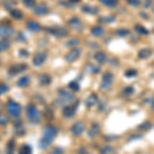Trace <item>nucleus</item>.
I'll return each instance as SVG.
<instances>
[{"instance_id": "1", "label": "nucleus", "mask_w": 154, "mask_h": 154, "mask_svg": "<svg viewBox=\"0 0 154 154\" xmlns=\"http://www.w3.org/2000/svg\"><path fill=\"white\" fill-rule=\"evenodd\" d=\"M59 130L57 128V126L54 125H48L43 131L42 137L39 140V148L41 149H46L53 143L56 136L58 135Z\"/></svg>"}, {"instance_id": "2", "label": "nucleus", "mask_w": 154, "mask_h": 154, "mask_svg": "<svg viewBox=\"0 0 154 154\" xmlns=\"http://www.w3.org/2000/svg\"><path fill=\"white\" fill-rule=\"evenodd\" d=\"M58 95H59V99L56 100V102L59 106L69 105V104H71L72 102L74 101V99H75V97H74L73 94L69 93V91H67L66 89H64V88L59 89Z\"/></svg>"}, {"instance_id": "3", "label": "nucleus", "mask_w": 154, "mask_h": 154, "mask_svg": "<svg viewBox=\"0 0 154 154\" xmlns=\"http://www.w3.org/2000/svg\"><path fill=\"white\" fill-rule=\"evenodd\" d=\"M27 118L31 123H38L40 120V113L37 107L33 103H30L26 107Z\"/></svg>"}, {"instance_id": "4", "label": "nucleus", "mask_w": 154, "mask_h": 154, "mask_svg": "<svg viewBox=\"0 0 154 154\" xmlns=\"http://www.w3.org/2000/svg\"><path fill=\"white\" fill-rule=\"evenodd\" d=\"M22 110H23V109H22V106L20 105L19 103H17V102H14L12 100L7 101L6 111L9 115L14 116V117H18L20 114L22 113Z\"/></svg>"}, {"instance_id": "5", "label": "nucleus", "mask_w": 154, "mask_h": 154, "mask_svg": "<svg viewBox=\"0 0 154 154\" xmlns=\"http://www.w3.org/2000/svg\"><path fill=\"white\" fill-rule=\"evenodd\" d=\"M45 30L48 34H51V35H53L54 37H58V38H63V37L68 35V30L61 26L48 27Z\"/></svg>"}, {"instance_id": "6", "label": "nucleus", "mask_w": 154, "mask_h": 154, "mask_svg": "<svg viewBox=\"0 0 154 154\" xmlns=\"http://www.w3.org/2000/svg\"><path fill=\"white\" fill-rule=\"evenodd\" d=\"M114 79V75L111 72H105L102 76V82H101V89H109L112 85Z\"/></svg>"}, {"instance_id": "7", "label": "nucleus", "mask_w": 154, "mask_h": 154, "mask_svg": "<svg viewBox=\"0 0 154 154\" xmlns=\"http://www.w3.org/2000/svg\"><path fill=\"white\" fill-rule=\"evenodd\" d=\"M14 30L11 25H8L6 23L0 24V38L1 39L9 38V37L14 34Z\"/></svg>"}, {"instance_id": "8", "label": "nucleus", "mask_w": 154, "mask_h": 154, "mask_svg": "<svg viewBox=\"0 0 154 154\" xmlns=\"http://www.w3.org/2000/svg\"><path fill=\"white\" fill-rule=\"evenodd\" d=\"M46 59H48V54L45 51H37V53L34 54L33 58H32V63H33L34 66L38 67L43 65Z\"/></svg>"}, {"instance_id": "9", "label": "nucleus", "mask_w": 154, "mask_h": 154, "mask_svg": "<svg viewBox=\"0 0 154 154\" xmlns=\"http://www.w3.org/2000/svg\"><path fill=\"white\" fill-rule=\"evenodd\" d=\"M28 69V65L25 63H19V64H14L9 67L8 69V74L11 76H14V75H18V74L22 73V72L26 71Z\"/></svg>"}, {"instance_id": "10", "label": "nucleus", "mask_w": 154, "mask_h": 154, "mask_svg": "<svg viewBox=\"0 0 154 154\" xmlns=\"http://www.w3.org/2000/svg\"><path fill=\"white\" fill-rule=\"evenodd\" d=\"M80 56H81V49L73 48L71 51H69L68 53L66 54L65 60H66V62H68V63H73V62L77 61Z\"/></svg>"}, {"instance_id": "11", "label": "nucleus", "mask_w": 154, "mask_h": 154, "mask_svg": "<svg viewBox=\"0 0 154 154\" xmlns=\"http://www.w3.org/2000/svg\"><path fill=\"white\" fill-rule=\"evenodd\" d=\"M49 12L48 6L45 3H38L33 6V14L38 17H43Z\"/></svg>"}, {"instance_id": "12", "label": "nucleus", "mask_w": 154, "mask_h": 154, "mask_svg": "<svg viewBox=\"0 0 154 154\" xmlns=\"http://www.w3.org/2000/svg\"><path fill=\"white\" fill-rule=\"evenodd\" d=\"M84 130H85V125H84L82 121H76L71 126V133L72 135L75 137L80 136L84 131Z\"/></svg>"}, {"instance_id": "13", "label": "nucleus", "mask_w": 154, "mask_h": 154, "mask_svg": "<svg viewBox=\"0 0 154 154\" xmlns=\"http://www.w3.org/2000/svg\"><path fill=\"white\" fill-rule=\"evenodd\" d=\"M75 113H76V106L71 105V104L64 106V109H63V115H64V117H66V118H72L74 115H75Z\"/></svg>"}, {"instance_id": "14", "label": "nucleus", "mask_w": 154, "mask_h": 154, "mask_svg": "<svg viewBox=\"0 0 154 154\" xmlns=\"http://www.w3.org/2000/svg\"><path fill=\"white\" fill-rule=\"evenodd\" d=\"M68 25L69 27L74 30H81L82 28V24H81V21L79 20V18L77 17H72L68 20Z\"/></svg>"}, {"instance_id": "15", "label": "nucleus", "mask_w": 154, "mask_h": 154, "mask_svg": "<svg viewBox=\"0 0 154 154\" xmlns=\"http://www.w3.org/2000/svg\"><path fill=\"white\" fill-rule=\"evenodd\" d=\"M26 27L32 32H38L41 30L40 24H39L38 22H36L35 20H28V21L26 22Z\"/></svg>"}, {"instance_id": "16", "label": "nucleus", "mask_w": 154, "mask_h": 154, "mask_svg": "<svg viewBox=\"0 0 154 154\" xmlns=\"http://www.w3.org/2000/svg\"><path fill=\"white\" fill-rule=\"evenodd\" d=\"M38 81H39V84L42 86H48L49 84L51 83V76L48 75V74H41L39 75L38 77Z\"/></svg>"}, {"instance_id": "17", "label": "nucleus", "mask_w": 154, "mask_h": 154, "mask_svg": "<svg viewBox=\"0 0 154 154\" xmlns=\"http://www.w3.org/2000/svg\"><path fill=\"white\" fill-rule=\"evenodd\" d=\"M81 11H82L84 14H97L99 11V8L96 6H91L88 5V4H84L81 7Z\"/></svg>"}, {"instance_id": "18", "label": "nucleus", "mask_w": 154, "mask_h": 154, "mask_svg": "<svg viewBox=\"0 0 154 154\" xmlns=\"http://www.w3.org/2000/svg\"><path fill=\"white\" fill-rule=\"evenodd\" d=\"M91 33L95 37H102L105 33V30L101 26H94L91 30Z\"/></svg>"}, {"instance_id": "19", "label": "nucleus", "mask_w": 154, "mask_h": 154, "mask_svg": "<svg viewBox=\"0 0 154 154\" xmlns=\"http://www.w3.org/2000/svg\"><path fill=\"white\" fill-rule=\"evenodd\" d=\"M98 102H99L98 97H97L95 94H91V95H89L88 97V99H86L85 105H86V107H93V106H95Z\"/></svg>"}, {"instance_id": "20", "label": "nucleus", "mask_w": 154, "mask_h": 154, "mask_svg": "<svg viewBox=\"0 0 154 154\" xmlns=\"http://www.w3.org/2000/svg\"><path fill=\"white\" fill-rule=\"evenodd\" d=\"M151 54H152V51H151L150 48H142V49H140V51H139L138 57L140 59L145 60V59L150 58Z\"/></svg>"}, {"instance_id": "21", "label": "nucleus", "mask_w": 154, "mask_h": 154, "mask_svg": "<svg viewBox=\"0 0 154 154\" xmlns=\"http://www.w3.org/2000/svg\"><path fill=\"white\" fill-rule=\"evenodd\" d=\"M29 83H30V77L28 75L20 77L19 80L17 81V85H18L19 88H26Z\"/></svg>"}, {"instance_id": "22", "label": "nucleus", "mask_w": 154, "mask_h": 154, "mask_svg": "<svg viewBox=\"0 0 154 154\" xmlns=\"http://www.w3.org/2000/svg\"><path fill=\"white\" fill-rule=\"evenodd\" d=\"M99 133H100V125L98 123H93V125L91 126V130L88 131V137L95 138L97 135H99Z\"/></svg>"}, {"instance_id": "23", "label": "nucleus", "mask_w": 154, "mask_h": 154, "mask_svg": "<svg viewBox=\"0 0 154 154\" xmlns=\"http://www.w3.org/2000/svg\"><path fill=\"white\" fill-rule=\"evenodd\" d=\"M9 14H11V18H14V20H22L24 18V14L20 9H16V8H11L9 11Z\"/></svg>"}, {"instance_id": "24", "label": "nucleus", "mask_w": 154, "mask_h": 154, "mask_svg": "<svg viewBox=\"0 0 154 154\" xmlns=\"http://www.w3.org/2000/svg\"><path fill=\"white\" fill-rule=\"evenodd\" d=\"M95 60L99 64H104L107 61V54L104 51H98L95 54Z\"/></svg>"}, {"instance_id": "25", "label": "nucleus", "mask_w": 154, "mask_h": 154, "mask_svg": "<svg viewBox=\"0 0 154 154\" xmlns=\"http://www.w3.org/2000/svg\"><path fill=\"white\" fill-rule=\"evenodd\" d=\"M115 21V17L114 16H104L99 18V22L102 24H111Z\"/></svg>"}, {"instance_id": "26", "label": "nucleus", "mask_w": 154, "mask_h": 154, "mask_svg": "<svg viewBox=\"0 0 154 154\" xmlns=\"http://www.w3.org/2000/svg\"><path fill=\"white\" fill-rule=\"evenodd\" d=\"M85 71L91 74H96L100 71V68H99L98 66L93 65V64H88V65L85 66Z\"/></svg>"}, {"instance_id": "27", "label": "nucleus", "mask_w": 154, "mask_h": 154, "mask_svg": "<svg viewBox=\"0 0 154 154\" xmlns=\"http://www.w3.org/2000/svg\"><path fill=\"white\" fill-rule=\"evenodd\" d=\"M99 1L107 7H114L118 3V0H99Z\"/></svg>"}, {"instance_id": "28", "label": "nucleus", "mask_w": 154, "mask_h": 154, "mask_svg": "<svg viewBox=\"0 0 154 154\" xmlns=\"http://www.w3.org/2000/svg\"><path fill=\"white\" fill-rule=\"evenodd\" d=\"M135 30L137 31V33L140 34V35H147V34H149V31L145 27H143L142 25H136Z\"/></svg>"}, {"instance_id": "29", "label": "nucleus", "mask_w": 154, "mask_h": 154, "mask_svg": "<svg viewBox=\"0 0 154 154\" xmlns=\"http://www.w3.org/2000/svg\"><path fill=\"white\" fill-rule=\"evenodd\" d=\"M9 46H11V42L7 39H0V53L6 51Z\"/></svg>"}, {"instance_id": "30", "label": "nucleus", "mask_w": 154, "mask_h": 154, "mask_svg": "<svg viewBox=\"0 0 154 154\" xmlns=\"http://www.w3.org/2000/svg\"><path fill=\"white\" fill-rule=\"evenodd\" d=\"M65 44L68 48H75L78 44H80V40H79L78 38H71V39H69Z\"/></svg>"}, {"instance_id": "31", "label": "nucleus", "mask_w": 154, "mask_h": 154, "mask_svg": "<svg viewBox=\"0 0 154 154\" xmlns=\"http://www.w3.org/2000/svg\"><path fill=\"white\" fill-rule=\"evenodd\" d=\"M19 154H32V148L25 144L19 149Z\"/></svg>"}, {"instance_id": "32", "label": "nucleus", "mask_w": 154, "mask_h": 154, "mask_svg": "<svg viewBox=\"0 0 154 154\" xmlns=\"http://www.w3.org/2000/svg\"><path fill=\"white\" fill-rule=\"evenodd\" d=\"M115 33L117 34V35H118L119 37H125V36H128V34L131 33V32H130V30H128V29H125V28H120V29L116 30Z\"/></svg>"}, {"instance_id": "33", "label": "nucleus", "mask_w": 154, "mask_h": 154, "mask_svg": "<svg viewBox=\"0 0 154 154\" xmlns=\"http://www.w3.org/2000/svg\"><path fill=\"white\" fill-rule=\"evenodd\" d=\"M9 121V118L6 114L4 113H1L0 112V125L3 126V125H6L7 122Z\"/></svg>"}, {"instance_id": "34", "label": "nucleus", "mask_w": 154, "mask_h": 154, "mask_svg": "<svg viewBox=\"0 0 154 154\" xmlns=\"http://www.w3.org/2000/svg\"><path fill=\"white\" fill-rule=\"evenodd\" d=\"M125 77H128V78L135 77L138 75V71H137L136 69H128V70L125 72Z\"/></svg>"}, {"instance_id": "35", "label": "nucleus", "mask_w": 154, "mask_h": 154, "mask_svg": "<svg viewBox=\"0 0 154 154\" xmlns=\"http://www.w3.org/2000/svg\"><path fill=\"white\" fill-rule=\"evenodd\" d=\"M14 141L11 140L7 144V149L5 154H14Z\"/></svg>"}, {"instance_id": "36", "label": "nucleus", "mask_w": 154, "mask_h": 154, "mask_svg": "<svg viewBox=\"0 0 154 154\" xmlns=\"http://www.w3.org/2000/svg\"><path fill=\"white\" fill-rule=\"evenodd\" d=\"M134 91H135V89H134V88L131 85L125 86V88L122 89V94L125 96H131V95H133Z\"/></svg>"}, {"instance_id": "37", "label": "nucleus", "mask_w": 154, "mask_h": 154, "mask_svg": "<svg viewBox=\"0 0 154 154\" xmlns=\"http://www.w3.org/2000/svg\"><path fill=\"white\" fill-rule=\"evenodd\" d=\"M64 153H65V151L61 147H54L53 149H51L48 152V154H64Z\"/></svg>"}, {"instance_id": "38", "label": "nucleus", "mask_w": 154, "mask_h": 154, "mask_svg": "<svg viewBox=\"0 0 154 154\" xmlns=\"http://www.w3.org/2000/svg\"><path fill=\"white\" fill-rule=\"evenodd\" d=\"M68 88L72 89L73 91H78L79 88H80V86H79V84L76 82V81H71V82H69L68 84Z\"/></svg>"}, {"instance_id": "39", "label": "nucleus", "mask_w": 154, "mask_h": 154, "mask_svg": "<svg viewBox=\"0 0 154 154\" xmlns=\"http://www.w3.org/2000/svg\"><path fill=\"white\" fill-rule=\"evenodd\" d=\"M113 151V147H111L110 145H105L103 148L101 149V154H110Z\"/></svg>"}, {"instance_id": "40", "label": "nucleus", "mask_w": 154, "mask_h": 154, "mask_svg": "<svg viewBox=\"0 0 154 154\" xmlns=\"http://www.w3.org/2000/svg\"><path fill=\"white\" fill-rule=\"evenodd\" d=\"M152 128V125H151L150 122H148V121H146V122L142 123V125H139V130L141 131H147V130H150V128Z\"/></svg>"}, {"instance_id": "41", "label": "nucleus", "mask_w": 154, "mask_h": 154, "mask_svg": "<svg viewBox=\"0 0 154 154\" xmlns=\"http://www.w3.org/2000/svg\"><path fill=\"white\" fill-rule=\"evenodd\" d=\"M8 91V85L5 83H0V96L4 95Z\"/></svg>"}, {"instance_id": "42", "label": "nucleus", "mask_w": 154, "mask_h": 154, "mask_svg": "<svg viewBox=\"0 0 154 154\" xmlns=\"http://www.w3.org/2000/svg\"><path fill=\"white\" fill-rule=\"evenodd\" d=\"M22 2L28 7H33L35 5V0H22Z\"/></svg>"}, {"instance_id": "43", "label": "nucleus", "mask_w": 154, "mask_h": 154, "mask_svg": "<svg viewBox=\"0 0 154 154\" xmlns=\"http://www.w3.org/2000/svg\"><path fill=\"white\" fill-rule=\"evenodd\" d=\"M128 1V3L130 4V5H133V6H139V4H140V2H139V0H126Z\"/></svg>"}, {"instance_id": "44", "label": "nucleus", "mask_w": 154, "mask_h": 154, "mask_svg": "<svg viewBox=\"0 0 154 154\" xmlns=\"http://www.w3.org/2000/svg\"><path fill=\"white\" fill-rule=\"evenodd\" d=\"M79 154H88V152L84 148H80L79 149Z\"/></svg>"}, {"instance_id": "45", "label": "nucleus", "mask_w": 154, "mask_h": 154, "mask_svg": "<svg viewBox=\"0 0 154 154\" xmlns=\"http://www.w3.org/2000/svg\"><path fill=\"white\" fill-rule=\"evenodd\" d=\"M139 138H142V136H133V137H131L130 138V140H135V139H139Z\"/></svg>"}, {"instance_id": "46", "label": "nucleus", "mask_w": 154, "mask_h": 154, "mask_svg": "<svg viewBox=\"0 0 154 154\" xmlns=\"http://www.w3.org/2000/svg\"><path fill=\"white\" fill-rule=\"evenodd\" d=\"M151 106H152V109H153V110H154V100H153V102H152V103H151Z\"/></svg>"}, {"instance_id": "47", "label": "nucleus", "mask_w": 154, "mask_h": 154, "mask_svg": "<svg viewBox=\"0 0 154 154\" xmlns=\"http://www.w3.org/2000/svg\"><path fill=\"white\" fill-rule=\"evenodd\" d=\"M151 76H152V77H153V78H154V72H153V73H152V75H151Z\"/></svg>"}, {"instance_id": "48", "label": "nucleus", "mask_w": 154, "mask_h": 154, "mask_svg": "<svg viewBox=\"0 0 154 154\" xmlns=\"http://www.w3.org/2000/svg\"><path fill=\"white\" fill-rule=\"evenodd\" d=\"M153 11H154V7H153Z\"/></svg>"}, {"instance_id": "49", "label": "nucleus", "mask_w": 154, "mask_h": 154, "mask_svg": "<svg viewBox=\"0 0 154 154\" xmlns=\"http://www.w3.org/2000/svg\"><path fill=\"white\" fill-rule=\"evenodd\" d=\"M153 33H154V29H153Z\"/></svg>"}, {"instance_id": "50", "label": "nucleus", "mask_w": 154, "mask_h": 154, "mask_svg": "<svg viewBox=\"0 0 154 154\" xmlns=\"http://www.w3.org/2000/svg\"><path fill=\"white\" fill-rule=\"evenodd\" d=\"M0 108H1V106H0Z\"/></svg>"}]
</instances>
